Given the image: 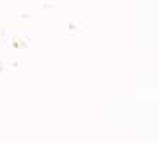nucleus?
Instances as JSON below:
<instances>
[]
</instances>
